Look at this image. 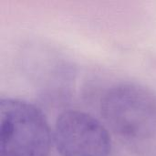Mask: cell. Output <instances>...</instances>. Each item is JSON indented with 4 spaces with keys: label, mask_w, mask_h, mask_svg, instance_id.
Segmentation results:
<instances>
[{
    "label": "cell",
    "mask_w": 156,
    "mask_h": 156,
    "mask_svg": "<svg viewBox=\"0 0 156 156\" xmlns=\"http://www.w3.org/2000/svg\"><path fill=\"white\" fill-rule=\"evenodd\" d=\"M50 145V129L37 107L20 99L1 100V156H48Z\"/></svg>",
    "instance_id": "obj_1"
},
{
    "label": "cell",
    "mask_w": 156,
    "mask_h": 156,
    "mask_svg": "<svg viewBox=\"0 0 156 156\" xmlns=\"http://www.w3.org/2000/svg\"><path fill=\"white\" fill-rule=\"evenodd\" d=\"M101 115L120 136L143 140L156 133V95L138 84L122 83L109 89L101 100Z\"/></svg>",
    "instance_id": "obj_2"
},
{
    "label": "cell",
    "mask_w": 156,
    "mask_h": 156,
    "mask_svg": "<svg viewBox=\"0 0 156 156\" xmlns=\"http://www.w3.org/2000/svg\"><path fill=\"white\" fill-rule=\"evenodd\" d=\"M54 142L60 156H110L112 140L101 122L80 111H66L57 119Z\"/></svg>",
    "instance_id": "obj_3"
}]
</instances>
